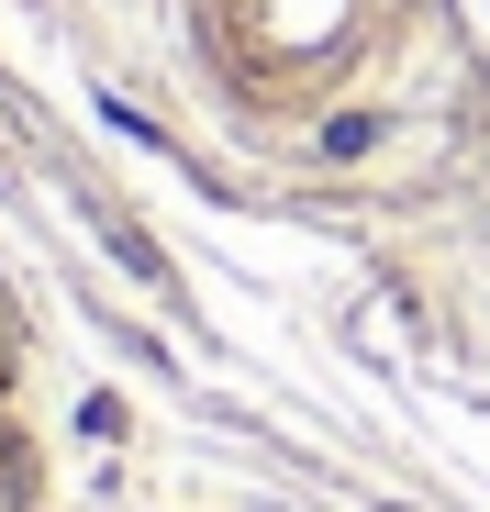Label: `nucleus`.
Instances as JSON below:
<instances>
[{
    "instance_id": "nucleus-1",
    "label": "nucleus",
    "mask_w": 490,
    "mask_h": 512,
    "mask_svg": "<svg viewBox=\"0 0 490 512\" xmlns=\"http://www.w3.org/2000/svg\"><path fill=\"white\" fill-rule=\"evenodd\" d=\"M368 145H379L368 112H335V123H323V156H368Z\"/></svg>"
}]
</instances>
